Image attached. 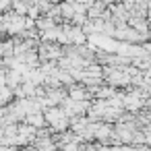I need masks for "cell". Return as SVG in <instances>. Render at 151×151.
<instances>
[{"instance_id": "7a4b0ae2", "label": "cell", "mask_w": 151, "mask_h": 151, "mask_svg": "<svg viewBox=\"0 0 151 151\" xmlns=\"http://www.w3.org/2000/svg\"><path fill=\"white\" fill-rule=\"evenodd\" d=\"M25 2H29V0H25Z\"/></svg>"}, {"instance_id": "6da1fadb", "label": "cell", "mask_w": 151, "mask_h": 151, "mask_svg": "<svg viewBox=\"0 0 151 151\" xmlns=\"http://www.w3.org/2000/svg\"><path fill=\"white\" fill-rule=\"evenodd\" d=\"M46 120H48L56 130H62V128H66V124H68L64 112H60V110H50V112H46Z\"/></svg>"}]
</instances>
